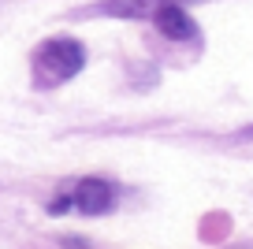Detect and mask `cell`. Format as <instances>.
<instances>
[{
  "label": "cell",
  "mask_w": 253,
  "mask_h": 249,
  "mask_svg": "<svg viewBox=\"0 0 253 249\" xmlns=\"http://www.w3.org/2000/svg\"><path fill=\"white\" fill-rule=\"evenodd\" d=\"M86 63V48L82 41L71 38H52L34 52V71H38V86H60L67 78H75Z\"/></svg>",
  "instance_id": "cell-1"
},
{
  "label": "cell",
  "mask_w": 253,
  "mask_h": 249,
  "mask_svg": "<svg viewBox=\"0 0 253 249\" xmlns=\"http://www.w3.org/2000/svg\"><path fill=\"white\" fill-rule=\"evenodd\" d=\"M67 205L79 208L82 216H104L116 208V186L104 179H79V186H71Z\"/></svg>",
  "instance_id": "cell-2"
},
{
  "label": "cell",
  "mask_w": 253,
  "mask_h": 249,
  "mask_svg": "<svg viewBox=\"0 0 253 249\" xmlns=\"http://www.w3.org/2000/svg\"><path fill=\"white\" fill-rule=\"evenodd\" d=\"M153 23H157V30L164 34L168 41H194L198 38V23L190 19V11L182 8V0H164L157 11H153Z\"/></svg>",
  "instance_id": "cell-3"
},
{
  "label": "cell",
  "mask_w": 253,
  "mask_h": 249,
  "mask_svg": "<svg viewBox=\"0 0 253 249\" xmlns=\"http://www.w3.org/2000/svg\"><path fill=\"white\" fill-rule=\"evenodd\" d=\"M164 0H108V4H97L93 11H101V15H123V19H145Z\"/></svg>",
  "instance_id": "cell-4"
}]
</instances>
